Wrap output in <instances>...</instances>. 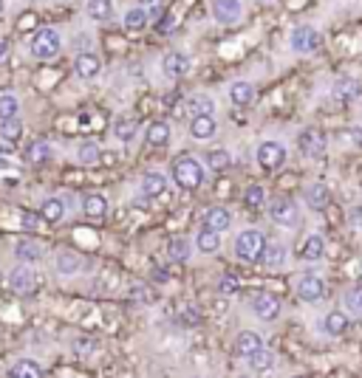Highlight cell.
Listing matches in <instances>:
<instances>
[{
	"label": "cell",
	"mask_w": 362,
	"mask_h": 378,
	"mask_svg": "<svg viewBox=\"0 0 362 378\" xmlns=\"http://www.w3.org/2000/svg\"><path fill=\"white\" fill-rule=\"evenodd\" d=\"M323 297H326V282H323L320 277L306 274V277L298 280V299H300V302L315 305V302H320Z\"/></svg>",
	"instance_id": "cell-8"
},
{
	"label": "cell",
	"mask_w": 362,
	"mask_h": 378,
	"mask_svg": "<svg viewBox=\"0 0 362 378\" xmlns=\"http://www.w3.org/2000/svg\"><path fill=\"white\" fill-rule=\"evenodd\" d=\"M218 291H221V294H235V291H238V280L230 277V274L221 277V280H218Z\"/></svg>",
	"instance_id": "cell-46"
},
{
	"label": "cell",
	"mask_w": 362,
	"mask_h": 378,
	"mask_svg": "<svg viewBox=\"0 0 362 378\" xmlns=\"http://www.w3.org/2000/svg\"><path fill=\"white\" fill-rule=\"evenodd\" d=\"M184 108H187L190 119H193V116H213V113H215V102H213L210 96H204V93H196V96H190Z\"/></svg>",
	"instance_id": "cell-23"
},
{
	"label": "cell",
	"mask_w": 362,
	"mask_h": 378,
	"mask_svg": "<svg viewBox=\"0 0 362 378\" xmlns=\"http://www.w3.org/2000/svg\"><path fill=\"white\" fill-rule=\"evenodd\" d=\"M357 93H360V85H357V82L343 79V82L337 85V96H340V99H357Z\"/></svg>",
	"instance_id": "cell-43"
},
{
	"label": "cell",
	"mask_w": 362,
	"mask_h": 378,
	"mask_svg": "<svg viewBox=\"0 0 362 378\" xmlns=\"http://www.w3.org/2000/svg\"><path fill=\"white\" fill-rule=\"evenodd\" d=\"M264 200H266V192H264L261 184H252V187L247 189V195H244V203H247L249 209H261Z\"/></svg>",
	"instance_id": "cell-42"
},
{
	"label": "cell",
	"mask_w": 362,
	"mask_h": 378,
	"mask_svg": "<svg viewBox=\"0 0 362 378\" xmlns=\"http://www.w3.org/2000/svg\"><path fill=\"white\" fill-rule=\"evenodd\" d=\"M252 314H255L258 319H264V322H275V319L281 316V299H278L275 294L261 291V294L252 297Z\"/></svg>",
	"instance_id": "cell-7"
},
{
	"label": "cell",
	"mask_w": 362,
	"mask_h": 378,
	"mask_svg": "<svg viewBox=\"0 0 362 378\" xmlns=\"http://www.w3.org/2000/svg\"><path fill=\"white\" fill-rule=\"evenodd\" d=\"M349 325H351L349 311H332L323 316V333H329V336H343L349 331Z\"/></svg>",
	"instance_id": "cell-14"
},
{
	"label": "cell",
	"mask_w": 362,
	"mask_h": 378,
	"mask_svg": "<svg viewBox=\"0 0 362 378\" xmlns=\"http://www.w3.org/2000/svg\"><path fill=\"white\" fill-rule=\"evenodd\" d=\"M3 11H6V0H0V14H3Z\"/></svg>",
	"instance_id": "cell-52"
},
{
	"label": "cell",
	"mask_w": 362,
	"mask_h": 378,
	"mask_svg": "<svg viewBox=\"0 0 362 378\" xmlns=\"http://www.w3.org/2000/svg\"><path fill=\"white\" fill-rule=\"evenodd\" d=\"M300 257H303V260H309V263H317V260H323V257H326V240H323L320 234H309V237L303 240Z\"/></svg>",
	"instance_id": "cell-21"
},
{
	"label": "cell",
	"mask_w": 362,
	"mask_h": 378,
	"mask_svg": "<svg viewBox=\"0 0 362 378\" xmlns=\"http://www.w3.org/2000/svg\"><path fill=\"white\" fill-rule=\"evenodd\" d=\"M113 136L119 142H133L139 136V119H130V116H122L113 122Z\"/></svg>",
	"instance_id": "cell-27"
},
{
	"label": "cell",
	"mask_w": 362,
	"mask_h": 378,
	"mask_svg": "<svg viewBox=\"0 0 362 378\" xmlns=\"http://www.w3.org/2000/svg\"><path fill=\"white\" fill-rule=\"evenodd\" d=\"M20 116V99L14 93H0V119Z\"/></svg>",
	"instance_id": "cell-40"
},
{
	"label": "cell",
	"mask_w": 362,
	"mask_h": 378,
	"mask_svg": "<svg viewBox=\"0 0 362 378\" xmlns=\"http://www.w3.org/2000/svg\"><path fill=\"white\" fill-rule=\"evenodd\" d=\"M261 348H266V345H264L261 333H255V331H244V333H238V339H235V353H238L241 359H249V356L258 353Z\"/></svg>",
	"instance_id": "cell-15"
},
{
	"label": "cell",
	"mask_w": 362,
	"mask_h": 378,
	"mask_svg": "<svg viewBox=\"0 0 362 378\" xmlns=\"http://www.w3.org/2000/svg\"><path fill=\"white\" fill-rule=\"evenodd\" d=\"M286 246L283 243H272V246H266V254H264V263L266 265H272V268H281L283 263H286Z\"/></svg>",
	"instance_id": "cell-39"
},
{
	"label": "cell",
	"mask_w": 362,
	"mask_h": 378,
	"mask_svg": "<svg viewBox=\"0 0 362 378\" xmlns=\"http://www.w3.org/2000/svg\"><path fill=\"white\" fill-rule=\"evenodd\" d=\"M9 376L11 378H43V367H40L34 359H17V362L9 367Z\"/></svg>",
	"instance_id": "cell-26"
},
{
	"label": "cell",
	"mask_w": 362,
	"mask_h": 378,
	"mask_svg": "<svg viewBox=\"0 0 362 378\" xmlns=\"http://www.w3.org/2000/svg\"><path fill=\"white\" fill-rule=\"evenodd\" d=\"M60 51H62V37H60L57 28H40V31L34 34V40H31V57H34V59L48 62V59H54Z\"/></svg>",
	"instance_id": "cell-3"
},
{
	"label": "cell",
	"mask_w": 362,
	"mask_h": 378,
	"mask_svg": "<svg viewBox=\"0 0 362 378\" xmlns=\"http://www.w3.org/2000/svg\"><path fill=\"white\" fill-rule=\"evenodd\" d=\"M230 102L238 105V108L252 105V102H255V85H252V82H244V79L232 82V85H230Z\"/></svg>",
	"instance_id": "cell-17"
},
{
	"label": "cell",
	"mask_w": 362,
	"mask_h": 378,
	"mask_svg": "<svg viewBox=\"0 0 362 378\" xmlns=\"http://www.w3.org/2000/svg\"><path fill=\"white\" fill-rule=\"evenodd\" d=\"M145 139H147V144H153V147H164V144L170 142V125H167V122H153V125L145 130Z\"/></svg>",
	"instance_id": "cell-32"
},
{
	"label": "cell",
	"mask_w": 362,
	"mask_h": 378,
	"mask_svg": "<svg viewBox=\"0 0 362 378\" xmlns=\"http://www.w3.org/2000/svg\"><path fill=\"white\" fill-rule=\"evenodd\" d=\"M196 248H198L201 254H215V251L221 248V231L204 226V229L196 234Z\"/></svg>",
	"instance_id": "cell-20"
},
{
	"label": "cell",
	"mask_w": 362,
	"mask_h": 378,
	"mask_svg": "<svg viewBox=\"0 0 362 378\" xmlns=\"http://www.w3.org/2000/svg\"><path fill=\"white\" fill-rule=\"evenodd\" d=\"M167 257L176 260V263H187V260L193 257L190 240H187V237H173V240L167 243Z\"/></svg>",
	"instance_id": "cell-30"
},
{
	"label": "cell",
	"mask_w": 362,
	"mask_h": 378,
	"mask_svg": "<svg viewBox=\"0 0 362 378\" xmlns=\"http://www.w3.org/2000/svg\"><path fill=\"white\" fill-rule=\"evenodd\" d=\"M198 319H201V316H198V311H196V308H187V311H181V314H179V322H181V325H187V328L198 325Z\"/></svg>",
	"instance_id": "cell-47"
},
{
	"label": "cell",
	"mask_w": 362,
	"mask_h": 378,
	"mask_svg": "<svg viewBox=\"0 0 362 378\" xmlns=\"http://www.w3.org/2000/svg\"><path fill=\"white\" fill-rule=\"evenodd\" d=\"M82 212H85L88 217H94V220H96V217H105V214H108V200H105V195H96V192H94V195H85V197H82Z\"/></svg>",
	"instance_id": "cell-29"
},
{
	"label": "cell",
	"mask_w": 362,
	"mask_h": 378,
	"mask_svg": "<svg viewBox=\"0 0 362 378\" xmlns=\"http://www.w3.org/2000/svg\"><path fill=\"white\" fill-rule=\"evenodd\" d=\"M247 362H249V370H252V373H266V370L275 367V353H272L269 348H261V350L252 353Z\"/></svg>",
	"instance_id": "cell-34"
},
{
	"label": "cell",
	"mask_w": 362,
	"mask_h": 378,
	"mask_svg": "<svg viewBox=\"0 0 362 378\" xmlns=\"http://www.w3.org/2000/svg\"><path fill=\"white\" fill-rule=\"evenodd\" d=\"M153 280H159V282H167V280H170V274H167L164 268H156V271H153Z\"/></svg>",
	"instance_id": "cell-51"
},
{
	"label": "cell",
	"mask_w": 362,
	"mask_h": 378,
	"mask_svg": "<svg viewBox=\"0 0 362 378\" xmlns=\"http://www.w3.org/2000/svg\"><path fill=\"white\" fill-rule=\"evenodd\" d=\"M130 294H133V299H139V302H153V294H150V288H147L145 282H136Z\"/></svg>",
	"instance_id": "cell-45"
},
{
	"label": "cell",
	"mask_w": 362,
	"mask_h": 378,
	"mask_svg": "<svg viewBox=\"0 0 362 378\" xmlns=\"http://www.w3.org/2000/svg\"><path fill=\"white\" fill-rule=\"evenodd\" d=\"M74 71H77L79 79H96L99 71H102V62H99L96 54L82 51V54H77V59H74Z\"/></svg>",
	"instance_id": "cell-11"
},
{
	"label": "cell",
	"mask_w": 362,
	"mask_h": 378,
	"mask_svg": "<svg viewBox=\"0 0 362 378\" xmlns=\"http://www.w3.org/2000/svg\"><path fill=\"white\" fill-rule=\"evenodd\" d=\"M164 189H167V178L162 176V173H147L145 178H142V184H139V192L145 195V197H159V195H164Z\"/></svg>",
	"instance_id": "cell-22"
},
{
	"label": "cell",
	"mask_w": 362,
	"mask_h": 378,
	"mask_svg": "<svg viewBox=\"0 0 362 378\" xmlns=\"http://www.w3.org/2000/svg\"><path fill=\"white\" fill-rule=\"evenodd\" d=\"M269 217L278 223V226H298L300 223V206L295 203V200H289V197H278V200H272V206H269Z\"/></svg>",
	"instance_id": "cell-5"
},
{
	"label": "cell",
	"mask_w": 362,
	"mask_h": 378,
	"mask_svg": "<svg viewBox=\"0 0 362 378\" xmlns=\"http://www.w3.org/2000/svg\"><path fill=\"white\" fill-rule=\"evenodd\" d=\"M14 257H17L20 263H40V260L45 257V248H43L37 240L23 237V240L14 243Z\"/></svg>",
	"instance_id": "cell-13"
},
{
	"label": "cell",
	"mask_w": 362,
	"mask_h": 378,
	"mask_svg": "<svg viewBox=\"0 0 362 378\" xmlns=\"http://www.w3.org/2000/svg\"><path fill=\"white\" fill-rule=\"evenodd\" d=\"M54 265H57V274H62V277H74V274H79L82 260H79L74 251H60L57 260H54Z\"/></svg>",
	"instance_id": "cell-25"
},
{
	"label": "cell",
	"mask_w": 362,
	"mask_h": 378,
	"mask_svg": "<svg viewBox=\"0 0 362 378\" xmlns=\"http://www.w3.org/2000/svg\"><path fill=\"white\" fill-rule=\"evenodd\" d=\"M9 288H11L14 294H20V297L34 294V291H37L34 271H31V268H26V263H23V265H17V268L9 274Z\"/></svg>",
	"instance_id": "cell-9"
},
{
	"label": "cell",
	"mask_w": 362,
	"mask_h": 378,
	"mask_svg": "<svg viewBox=\"0 0 362 378\" xmlns=\"http://www.w3.org/2000/svg\"><path fill=\"white\" fill-rule=\"evenodd\" d=\"M74 350H77V353H94V350H96V345H94V339H77Z\"/></svg>",
	"instance_id": "cell-48"
},
{
	"label": "cell",
	"mask_w": 362,
	"mask_h": 378,
	"mask_svg": "<svg viewBox=\"0 0 362 378\" xmlns=\"http://www.w3.org/2000/svg\"><path fill=\"white\" fill-rule=\"evenodd\" d=\"M289 45L298 54H315L320 48V31L315 25H298L289 37Z\"/></svg>",
	"instance_id": "cell-4"
},
{
	"label": "cell",
	"mask_w": 362,
	"mask_h": 378,
	"mask_svg": "<svg viewBox=\"0 0 362 378\" xmlns=\"http://www.w3.org/2000/svg\"><path fill=\"white\" fill-rule=\"evenodd\" d=\"M343 305L351 316H360L362 319V282L360 285H351L346 294H343Z\"/></svg>",
	"instance_id": "cell-35"
},
{
	"label": "cell",
	"mask_w": 362,
	"mask_h": 378,
	"mask_svg": "<svg viewBox=\"0 0 362 378\" xmlns=\"http://www.w3.org/2000/svg\"><path fill=\"white\" fill-rule=\"evenodd\" d=\"M43 220H45L43 214H34V212H20V223H23V229H37Z\"/></svg>",
	"instance_id": "cell-44"
},
{
	"label": "cell",
	"mask_w": 362,
	"mask_h": 378,
	"mask_svg": "<svg viewBox=\"0 0 362 378\" xmlns=\"http://www.w3.org/2000/svg\"><path fill=\"white\" fill-rule=\"evenodd\" d=\"M40 214L45 217V223L62 220V214H65V200H62V197H45L43 206H40Z\"/></svg>",
	"instance_id": "cell-33"
},
{
	"label": "cell",
	"mask_w": 362,
	"mask_h": 378,
	"mask_svg": "<svg viewBox=\"0 0 362 378\" xmlns=\"http://www.w3.org/2000/svg\"><path fill=\"white\" fill-rule=\"evenodd\" d=\"M255 159H258V164H261L264 170H278V167L286 164V147H283L281 142H264V144L258 147Z\"/></svg>",
	"instance_id": "cell-6"
},
{
	"label": "cell",
	"mask_w": 362,
	"mask_h": 378,
	"mask_svg": "<svg viewBox=\"0 0 362 378\" xmlns=\"http://www.w3.org/2000/svg\"><path fill=\"white\" fill-rule=\"evenodd\" d=\"M329 200H332V192L326 184H312V187H306V203L312 206V209H326L329 206Z\"/></svg>",
	"instance_id": "cell-31"
},
{
	"label": "cell",
	"mask_w": 362,
	"mask_h": 378,
	"mask_svg": "<svg viewBox=\"0 0 362 378\" xmlns=\"http://www.w3.org/2000/svg\"><path fill=\"white\" fill-rule=\"evenodd\" d=\"M173 181H176V187L187 189V192L198 189L204 184V167H201V161L193 159V156L176 159L173 161Z\"/></svg>",
	"instance_id": "cell-2"
},
{
	"label": "cell",
	"mask_w": 362,
	"mask_h": 378,
	"mask_svg": "<svg viewBox=\"0 0 362 378\" xmlns=\"http://www.w3.org/2000/svg\"><path fill=\"white\" fill-rule=\"evenodd\" d=\"M204 161H207V167H210L213 173H221V170H227V167H230V161H232V159H230V153H227V150H213V153H207V159H204Z\"/></svg>",
	"instance_id": "cell-41"
},
{
	"label": "cell",
	"mask_w": 362,
	"mask_h": 378,
	"mask_svg": "<svg viewBox=\"0 0 362 378\" xmlns=\"http://www.w3.org/2000/svg\"><path fill=\"white\" fill-rule=\"evenodd\" d=\"M162 71H164L170 79H181V76L190 71V57L181 54V51H170V54H164V59H162Z\"/></svg>",
	"instance_id": "cell-12"
},
{
	"label": "cell",
	"mask_w": 362,
	"mask_h": 378,
	"mask_svg": "<svg viewBox=\"0 0 362 378\" xmlns=\"http://www.w3.org/2000/svg\"><path fill=\"white\" fill-rule=\"evenodd\" d=\"M9 54H11V42L9 40H0V65L9 59Z\"/></svg>",
	"instance_id": "cell-50"
},
{
	"label": "cell",
	"mask_w": 362,
	"mask_h": 378,
	"mask_svg": "<svg viewBox=\"0 0 362 378\" xmlns=\"http://www.w3.org/2000/svg\"><path fill=\"white\" fill-rule=\"evenodd\" d=\"M147 20H150V14H147L142 6L125 11V28H128V31H142V28L147 25Z\"/></svg>",
	"instance_id": "cell-36"
},
{
	"label": "cell",
	"mask_w": 362,
	"mask_h": 378,
	"mask_svg": "<svg viewBox=\"0 0 362 378\" xmlns=\"http://www.w3.org/2000/svg\"><path fill=\"white\" fill-rule=\"evenodd\" d=\"M26 161H28V164H48V161H51V144L43 142V139H34V142L26 147Z\"/></svg>",
	"instance_id": "cell-24"
},
{
	"label": "cell",
	"mask_w": 362,
	"mask_h": 378,
	"mask_svg": "<svg viewBox=\"0 0 362 378\" xmlns=\"http://www.w3.org/2000/svg\"><path fill=\"white\" fill-rule=\"evenodd\" d=\"M3 164H6V161H3V156H0V167H3Z\"/></svg>",
	"instance_id": "cell-53"
},
{
	"label": "cell",
	"mask_w": 362,
	"mask_h": 378,
	"mask_svg": "<svg viewBox=\"0 0 362 378\" xmlns=\"http://www.w3.org/2000/svg\"><path fill=\"white\" fill-rule=\"evenodd\" d=\"M77 161L85 164V167H96V164H102V150H99V144H94V142H82V144L77 147Z\"/></svg>",
	"instance_id": "cell-28"
},
{
	"label": "cell",
	"mask_w": 362,
	"mask_h": 378,
	"mask_svg": "<svg viewBox=\"0 0 362 378\" xmlns=\"http://www.w3.org/2000/svg\"><path fill=\"white\" fill-rule=\"evenodd\" d=\"M162 34H170L173 31V17L170 14H162V20H159V25H156Z\"/></svg>",
	"instance_id": "cell-49"
},
{
	"label": "cell",
	"mask_w": 362,
	"mask_h": 378,
	"mask_svg": "<svg viewBox=\"0 0 362 378\" xmlns=\"http://www.w3.org/2000/svg\"><path fill=\"white\" fill-rule=\"evenodd\" d=\"M266 237L258 231V229H247L235 237V257L241 263H261L264 254H266Z\"/></svg>",
	"instance_id": "cell-1"
},
{
	"label": "cell",
	"mask_w": 362,
	"mask_h": 378,
	"mask_svg": "<svg viewBox=\"0 0 362 378\" xmlns=\"http://www.w3.org/2000/svg\"><path fill=\"white\" fill-rule=\"evenodd\" d=\"M232 223V214L224 209V206H213L204 212V226L207 229H215V231H227Z\"/></svg>",
	"instance_id": "cell-19"
},
{
	"label": "cell",
	"mask_w": 362,
	"mask_h": 378,
	"mask_svg": "<svg viewBox=\"0 0 362 378\" xmlns=\"http://www.w3.org/2000/svg\"><path fill=\"white\" fill-rule=\"evenodd\" d=\"M213 17L224 25H232L244 17V3L241 0H213Z\"/></svg>",
	"instance_id": "cell-10"
},
{
	"label": "cell",
	"mask_w": 362,
	"mask_h": 378,
	"mask_svg": "<svg viewBox=\"0 0 362 378\" xmlns=\"http://www.w3.org/2000/svg\"><path fill=\"white\" fill-rule=\"evenodd\" d=\"M215 130H218V125L213 116H193L190 119V136L196 142H210L215 136Z\"/></svg>",
	"instance_id": "cell-16"
},
{
	"label": "cell",
	"mask_w": 362,
	"mask_h": 378,
	"mask_svg": "<svg viewBox=\"0 0 362 378\" xmlns=\"http://www.w3.org/2000/svg\"><path fill=\"white\" fill-rule=\"evenodd\" d=\"M20 136H23V122H20V116H14V119H0V139L17 142Z\"/></svg>",
	"instance_id": "cell-38"
},
{
	"label": "cell",
	"mask_w": 362,
	"mask_h": 378,
	"mask_svg": "<svg viewBox=\"0 0 362 378\" xmlns=\"http://www.w3.org/2000/svg\"><path fill=\"white\" fill-rule=\"evenodd\" d=\"M300 150H303L306 156L317 159V156L326 153V139H323L317 130H303V133H300Z\"/></svg>",
	"instance_id": "cell-18"
},
{
	"label": "cell",
	"mask_w": 362,
	"mask_h": 378,
	"mask_svg": "<svg viewBox=\"0 0 362 378\" xmlns=\"http://www.w3.org/2000/svg\"><path fill=\"white\" fill-rule=\"evenodd\" d=\"M85 11L91 20H108L113 14V0H88Z\"/></svg>",
	"instance_id": "cell-37"
}]
</instances>
